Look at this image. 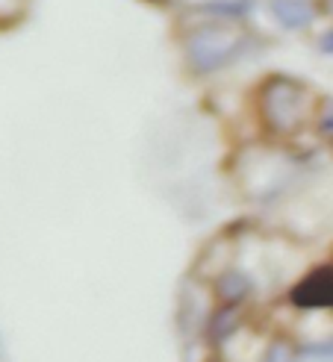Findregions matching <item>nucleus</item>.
Listing matches in <instances>:
<instances>
[{"label":"nucleus","mask_w":333,"mask_h":362,"mask_svg":"<svg viewBox=\"0 0 333 362\" xmlns=\"http://www.w3.org/2000/svg\"><path fill=\"white\" fill-rule=\"evenodd\" d=\"M304 88L292 80H271L263 92V112L277 130H295L304 118Z\"/></svg>","instance_id":"1"},{"label":"nucleus","mask_w":333,"mask_h":362,"mask_svg":"<svg viewBox=\"0 0 333 362\" xmlns=\"http://www.w3.org/2000/svg\"><path fill=\"white\" fill-rule=\"evenodd\" d=\"M239 53V42L225 39L218 30H201L189 39V62L198 71H215Z\"/></svg>","instance_id":"2"},{"label":"nucleus","mask_w":333,"mask_h":362,"mask_svg":"<svg viewBox=\"0 0 333 362\" xmlns=\"http://www.w3.org/2000/svg\"><path fill=\"white\" fill-rule=\"evenodd\" d=\"M292 300L298 306H307V310H312V306H322V310L333 306V268H319L310 277H304L295 286Z\"/></svg>","instance_id":"3"},{"label":"nucleus","mask_w":333,"mask_h":362,"mask_svg":"<svg viewBox=\"0 0 333 362\" xmlns=\"http://www.w3.org/2000/svg\"><path fill=\"white\" fill-rule=\"evenodd\" d=\"M269 9L274 21L283 24L286 30H301L316 18V9H312L310 0H271Z\"/></svg>","instance_id":"4"},{"label":"nucleus","mask_w":333,"mask_h":362,"mask_svg":"<svg viewBox=\"0 0 333 362\" xmlns=\"http://www.w3.org/2000/svg\"><path fill=\"white\" fill-rule=\"evenodd\" d=\"M248 292H251V283L242 274H236V271H227V274L218 280V295L225 298V300H230V303L242 300Z\"/></svg>","instance_id":"5"},{"label":"nucleus","mask_w":333,"mask_h":362,"mask_svg":"<svg viewBox=\"0 0 333 362\" xmlns=\"http://www.w3.org/2000/svg\"><path fill=\"white\" fill-rule=\"evenodd\" d=\"M207 12H221V15H245L251 9V0H210Z\"/></svg>","instance_id":"6"},{"label":"nucleus","mask_w":333,"mask_h":362,"mask_svg":"<svg viewBox=\"0 0 333 362\" xmlns=\"http://www.w3.org/2000/svg\"><path fill=\"white\" fill-rule=\"evenodd\" d=\"M263 362H295V354L289 345H283V341H277V345H271L263 356Z\"/></svg>","instance_id":"7"},{"label":"nucleus","mask_w":333,"mask_h":362,"mask_svg":"<svg viewBox=\"0 0 333 362\" xmlns=\"http://www.w3.org/2000/svg\"><path fill=\"white\" fill-rule=\"evenodd\" d=\"M307 356H310V362H333V339L312 345V348L307 351Z\"/></svg>","instance_id":"8"},{"label":"nucleus","mask_w":333,"mask_h":362,"mask_svg":"<svg viewBox=\"0 0 333 362\" xmlns=\"http://www.w3.org/2000/svg\"><path fill=\"white\" fill-rule=\"evenodd\" d=\"M322 50H324V53H333V30H327V33L322 35Z\"/></svg>","instance_id":"9"},{"label":"nucleus","mask_w":333,"mask_h":362,"mask_svg":"<svg viewBox=\"0 0 333 362\" xmlns=\"http://www.w3.org/2000/svg\"><path fill=\"white\" fill-rule=\"evenodd\" d=\"M324 130L333 133V115H330V112H327V118H324Z\"/></svg>","instance_id":"10"}]
</instances>
